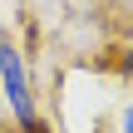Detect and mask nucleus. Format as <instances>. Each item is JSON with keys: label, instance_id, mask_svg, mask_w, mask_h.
<instances>
[{"label": "nucleus", "instance_id": "f257e3e1", "mask_svg": "<svg viewBox=\"0 0 133 133\" xmlns=\"http://www.w3.org/2000/svg\"><path fill=\"white\" fill-rule=\"evenodd\" d=\"M0 94H5L10 118H15V128H20V133L39 123V109H35V94H30V69H25V54H20L10 39H0Z\"/></svg>", "mask_w": 133, "mask_h": 133}, {"label": "nucleus", "instance_id": "f03ea898", "mask_svg": "<svg viewBox=\"0 0 133 133\" xmlns=\"http://www.w3.org/2000/svg\"><path fill=\"white\" fill-rule=\"evenodd\" d=\"M123 133H133V104L123 109Z\"/></svg>", "mask_w": 133, "mask_h": 133}, {"label": "nucleus", "instance_id": "7ed1b4c3", "mask_svg": "<svg viewBox=\"0 0 133 133\" xmlns=\"http://www.w3.org/2000/svg\"><path fill=\"white\" fill-rule=\"evenodd\" d=\"M25 133H44V123H35V128H25Z\"/></svg>", "mask_w": 133, "mask_h": 133}]
</instances>
